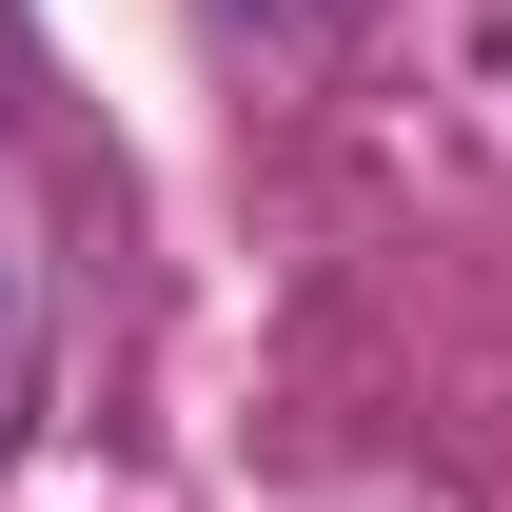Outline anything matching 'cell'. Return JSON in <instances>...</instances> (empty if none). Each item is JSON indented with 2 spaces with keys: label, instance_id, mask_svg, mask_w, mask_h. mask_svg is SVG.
Returning a JSON list of instances; mask_svg holds the SVG:
<instances>
[{
  "label": "cell",
  "instance_id": "obj_1",
  "mask_svg": "<svg viewBox=\"0 0 512 512\" xmlns=\"http://www.w3.org/2000/svg\"><path fill=\"white\" fill-rule=\"evenodd\" d=\"M40 375H60V237H40V178H20V119H0V453L40 434Z\"/></svg>",
  "mask_w": 512,
  "mask_h": 512
},
{
  "label": "cell",
  "instance_id": "obj_2",
  "mask_svg": "<svg viewBox=\"0 0 512 512\" xmlns=\"http://www.w3.org/2000/svg\"><path fill=\"white\" fill-rule=\"evenodd\" d=\"M217 40H316V20H355V0H197Z\"/></svg>",
  "mask_w": 512,
  "mask_h": 512
}]
</instances>
